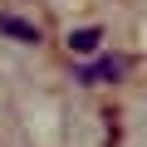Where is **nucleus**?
I'll return each mask as SVG.
<instances>
[{
    "label": "nucleus",
    "mask_w": 147,
    "mask_h": 147,
    "mask_svg": "<svg viewBox=\"0 0 147 147\" xmlns=\"http://www.w3.org/2000/svg\"><path fill=\"white\" fill-rule=\"evenodd\" d=\"M127 69H132L127 54H103V59H93V64L79 69V84H118Z\"/></svg>",
    "instance_id": "obj_1"
},
{
    "label": "nucleus",
    "mask_w": 147,
    "mask_h": 147,
    "mask_svg": "<svg viewBox=\"0 0 147 147\" xmlns=\"http://www.w3.org/2000/svg\"><path fill=\"white\" fill-rule=\"evenodd\" d=\"M0 34H5V39H20V44H39V25L20 20V15H0Z\"/></svg>",
    "instance_id": "obj_2"
},
{
    "label": "nucleus",
    "mask_w": 147,
    "mask_h": 147,
    "mask_svg": "<svg viewBox=\"0 0 147 147\" xmlns=\"http://www.w3.org/2000/svg\"><path fill=\"white\" fill-rule=\"evenodd\" d=\"M98 39H103V30H98V25L69 30V54H93V49H98Z\"/></svg>",
    "instance_id": "obj_3"
}]
</instances>
